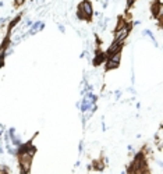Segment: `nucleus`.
<instances>
[{"label":"nucleus","mask_w":163,"mask_h":174,"mask_svg":"<svg viewBox=\"0 0 163 174\" xmlns=\"http://www.w3.org/2000/svg\"><path fill=\"white\" fill-rule=\"evenodd\" d=\"M131 30H133V24H131L130 21H127V23H126L123 26H121L120 30L114 31L113 40H117V42H126V39L128 38V35H130Z\"/></svg>","instance_id":"obj_1"},{"label":"nucleus","mask_w":163,"mask_h":174,"mask_svg":"<svg viewBox=\"0 0 163 174\" xmlns=\"http://www.w3.org/2000/svg\"><path fill=\"white\" fill-rule=\"evenodd\" d=\"M78 9L82 10V13L92 21V17H94V7H92L91 0H82L81 3L78 4Z\"/></svg>","instance_id":"obj_2"},{"label":"nucleus","mask_w":163,"mask_h":174,"mask_svg":"<svg viewBox=\"0 0 163 174\" xmlns=\"http://www.w3.org/2000/svg\"><path fill=\"white\" fill-rule=\"evenodd\" d=\"M124 43L126 42H117V40H113V42L110 43V46L108 47V50H106V56H112L113 53H116V52H119V50H123V47H124Z\"/></svg>","instance_id":"obj_3"},{"label":"nucleus","mask_w":163,"mask_h":174,"mask_svg":"<svg viewBox=\"0 0 163 174\" xmlns=\"http://www.w3.org/2000/svg\"><path fill=\"white\" fill-rule=\"evenodd\" d=\"M119 67H120V64L112 61V60H109V59L105 61V70H106V71H112V70H116V68H119Z\"/></svg>","instance_id":"obj_4"},{"label":"nucleus","mask_w":163,"mask_h":174,"mask_svg":"<svg viewBox=\"0 0 163 174\" xmlns=\"http://www.w3.org/2000/svg\"><path fill=\"white\" fill-rule=\"evenodd\" d=\"M123 50H119V52H116V53H113L112 56H109L108 59L109 60H112V61H114V63H117V64H120L121 63V56H123Z\"/></svg>","instance_id":"obj_5"},{"label":"nucleus","mask_w":163,"mask_h":174,"mask_svg":"<svg viewBox=\"0 0 163 174\" xmlns=\"http://www.w3.org/2000/svg\"><path fill=\"white\" fill-rule=\"evenodd\" d=\"M142 36H149V38H151V40H152V42L155 43V45H158V43H156V39H155V35H153V33L151 32L149 30H145V31H142Z\"/></svg>","instance_id":"obj_6"},{"label":"nucleus","mask_w":163,"mask_h":174,"mask_svg":"<svg viewBox=\"0 0 163 174\" xmlns=\"http://www.w3.org/2000/svg\"><path fill=\"white\" fill-rule=\"evenodd\" d=\"M0 173H10V169L4 164H0Z\"/></svg>","instance_id":"obj_7"},{"label":"nucleus","mask_w":163,"mask_h":174,"mask_svg":"<svg viewBox=\"0 0 163 174\" xmlns=\"http://www.w3.org/2000/svg\"><path fill=\"white\" fill-rule=\"evenodd\" d=\"M24 3H25V0H14V4H16V7H21Z\"/></svg>","instance_id":"obj_8"},{"label":"nucleus","mask_w":163,"mask_h":174,"mask_svg":"<svg viewBox=\"0 0 163 174\" xmlns=\"http://www.w3.org/2000/svg\"><path fill=\"white\" fill-rule=\"evenodd\" d=\"M134 3H135V0H127V9H130Z\"/></svg>","instance_id":"obj_9"},{"label":"nucleus","mask_w":163,"mask_h":174,"mask_svg":"<svg viewBox=\"0 0 163 174\" xmlns=\"http://www.w3.org/2000/svg\"><path fill=\"white\" fill-rule=\"evenodd\" d=\"M59 30H60V32H66V28L63 25H59Z\"/></svg>","instance_id":"obj_10"},{"label":"nucleus","mask_w":163,"mask_h":174,"mask_svg":"<svg viewBox=\"0 0 163 174\" xmlns=\"http://www.w3.org/2000/svg\"><path fill=\"white\" fill-rule=\"evenodd\" d=\"M120 96H121V91H116V98H120Z\"/></svg>","instance_id":"obj_11"}]
</instances>
